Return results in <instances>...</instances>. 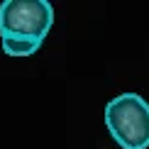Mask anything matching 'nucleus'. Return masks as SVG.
<instances>
[{"instance_id":"obj_1","label":"nucleus","mask_w":149,"mask_h":149,"mask_svg":"<svg viewBox=\"0 0 149 149\" xmlns=\"http://www.w3.org/2000/svg\"><path fill=\"white\" fill-rule=\"evenodd\" d=\"M105 127L122 149L149 147V103L137 93H122L105 105Z\"/></svg>"},{"instance_id":"obj_2","label":"nucleus","mask_w":149,"mask_h":149,"mask_svg":"<svg viewBox=\"0 0 149 149\" xmlns=\"http://www.w3.org/2000/svg\"><path fill=\"white\" fill-rule=\"evenodd\" d=\"M54 24V8L47 0H5L0 3V37L44 42Z\"/></svg>"},{"instance_id":"obj_3","label":"nucleus","mask_w":149,"mask_h":149,"mask_svg":"<svg viewBox=\"0 0 149 149\" xmlns=\"http://www.w3.org/2000/svg\"><path fill=\"white\" fill-rule=\"evenodd\" d=\"M42 42L34 39H20V37H3V52L8 56H32L34 52H39Z\"/></svg>"}]
</instances>
